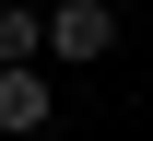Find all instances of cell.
<instances>
[{"label": "cell", "instance_id": "1", "mask_svg": "<svg viewBox=\"0 0 153 141\" xmlns=\"http://www.w3.org/2000/svg\"><path fill=\"white\" fill-rule=\"evenodd\" d=\"M106 47H118V12H106V0H59V12H47V59H106Z\"/></svg>", "mask_w": 153, "mask_h": 141}, {"label": "cell", "instance_id": "2", "mask_svg": "<svg viewBox=\"0 0 153 141\" xmlns=\"http://www.w3.org/2000/svg\"><path fill=\"white\" fill-rule=\"evenodd\" d=\"M47 118H59V94H47V71H36V59H24V71H0V141H36Z\"/></svg>", "mask_w": 153, "mask_h": 141}, {"label": "cell", "instance_id": "3", "mask_svg": "<svg viewBox=\"0 0 153 141\" xmlns=\"http://www.w3.org/2000/svg\"><path fill=\"white\" fill-rule=\"evenodd\" d=\"M36 47H47V12H0V71H24Z\"/></svg>", "mask_w": 153, "mask_h": 141}]
</instances>
